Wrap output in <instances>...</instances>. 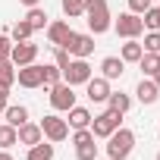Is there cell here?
Listing matches in <instances>:
<instances>
[{
    "mask_svg": "<svg viewBox=\"0 0 160 160\" xmlns=\"http://www.w3.org/2000/svg\"><path fill=\"white\" fill-rule=\"evenodd\" d=\"M85 22H88L91 35H104L113 28V16H110L107 0H85Z\"/></svg>",
    "mask_w": 160,
    "mask_h": 160,
    "instance_id": "6da1fadb",
    "label": "cell"
},
{
    "mask_svg": "<svg viewBox=\"0 0 160 160\" xmlns=\"http://www.w3.org/2000/svg\"><path fill=\"white\" fill-rule=\"evenodd\" d=\"M157 160H160V151H157Z\"/></svg>",
    "mask_w": 160,
    "mask_h": 160,
    "instance_id": "f35d334b",
    "label": "cell"
},
{
    "mask_svg": "<svg viewBox=\"0 0 160 160\" xmlns=\"http://www.w3.org/2000/svg\"><path fill=\"white\" fill-rule=\"evenodd\" d=\"M0 160H16V157H13L10 151H0Z\"/></svg>",
    "mask_w": 160,
    "mask_h": 160,
    "instance_id": "8d00e7d4",
    "label": "cell"
},
{
    "mask_svg": "<svg viewBox=\"0 0 160 160\" xmlns=\"http://www.w3.org/2000/svg\"><path fill=\"white\" fill-rule=\"evenodd\" d=\"M141 47H144L148 53H160V32H144Z\"/></svg>",
    "mask_w": 160,
    "mask_h": 160,
    "instance_id": "f1b7e54d",
    "label": "cell"
},
{
    "mask_svg": "<svg viewBox=\"0 0 160 160\" xmlns=\"http://www.w3.org/2000/svg\"><path fill=\"white\" fill-rule=\"evenodd\" d=\"M41 78H44V88H53L57 82H63V72H60V66L57 63H50V66H41Z\"/></svg>",
    "mask_w": 160,
    "mask_h": 160,
    "instance_id": "cb8c5ba5",
    "label": "cell"
},
{
    "mask_svg": "<svg viewBox=\"0 0 160 160\" xmlns=\"http://www.w3.org/2000/svg\"><path fill=\"white\" fill-rule=\"evenodd\" d=\"M25 160H53V144H47V141L32 144L28 154H25Z\"/></svg>",
    "mask_w": 160,
    "mask_h": 160,
    "instance_id": "7402d4cb",
    "label": "cell"
},
{
    "mask_svg": "<svg viewBox=\"0 0 160 160\" xmlns=\"http://www.w3.org/2000/svg\"><path fill=\"white\" fill-rule=\"evenodd\" d=\"M135 151V132L119 126L113 135H107V157L110 160H126L129 154Z\"/></svg>",
    "mask_w": 160,
    "mask_h": 160,
    "instance_id": "7a4b0ae2",
    "label": "cell"
},
{
    "mask_svg": "<svg viewBox=\"0 0 160 160\" xmlns=\"http://www.w3.org/2000/svg\"><path fill=\"white\" fill-rule=\"evenodd\" d=\"M141 53H144L141 41H138V38H126V44H122V50H119V60H122V63H138Z\"/></svg>",
    "mask_w": 160,
    "mask_h": 160,
    "instance_id": "e0dca14e",
    "label": "cell"
},
{
    "mask_svg": "<svg viewBox=\"0 0 160 160\" xmlns=\"http://www.w3.org/2000/svg\"><path fill=\"white\" fill-rule=\"evenodd\" d=\"M13 144H19V138H16V126L0 122V151H10Z\"/></svg>",
    "mask_w": 160,
    "mask_h": 160,
    "instance_id": "603a6c76",
    "label": "cell"
},
{
    "mask_svg": "<svg viewBox=\"0 0 160 160\" xmlns=\"http://www.w3.org/2000/svg\"><path fill=\"white\" fill-rule=\"evenodd\" d=\"M154 82H157V88H160V72H157V75H154Z\"/></svg>",
    "mask_w": 160,
    "mask_h": 160,
    "instance_id": "74e56055",
    "label": "cell"
},
{
    "mask_svg": "<svg viewBox=\"0 0 160 160\" xmlns=\"http://www.w3.org/2000/svg\"><path fill=\"white\" fill-rule=\"evenodd\" d=\"M60 7H63L66 19H75V16H85V0H60Z\"/></svg>",
    "mask_w": 160,
    "mask_h": 160,
    "instance_id": "4316f807",
    "label": "cell"
},
{
    "mask_svg": "<svg viewBox=\"0 0 160 160\" xmlns=\"http://www.w3.org/2000/svg\"><path fill=\"white\" fill-rule=\"evenodd\" d=\"M7 101H10V85H3V82H0V113L7 110Z\"/></svg>",
    "mask_w": 160,
    "mask_h": 160,
    "instance_id": "e575fe53",
    "label": "cell"
},
{
    "mask_svg": "<svg viewBox=\"0 0 160 160\" xmlns=\"http://www.w3.org/2000/svg\"><path fill=\"white\" fill-rule=\"evenodd\" d=\"M22 7H41V0H19Z\"/></svg>",
    "mask_w": 160,
    "mask_h": 160,
    "instance_id": "d590c367",
    "label": "cell"
},
{
    "mask_svg": "<svg viewBox=\"0 0 160 160\" xmlns=\"http://www.w3.org/2000/svg\"><path fill=\"white\" fill-rule=\"evenodd\" d=\"M91 75H94V72H91L88 60H72V63H69V66L63 69V82L75 88V85H85L88 78H91Z\"/></svg>",
    "mask_w": 160,
    "mask_h": 160,
    "instance_id": "ba28073f",
    "label": "cell"
},
{
    "mask_svg": "<svg viewBox=\"0 0 160 160\" xmlns=\"http://www.w3.org/2000/svg\"><path fill=\"white\" fill-rule=\"evenodd\" d=\"M16 82L22 85V88H41V82H44V78H41V66L38 63H28V66H16Z\"/></svg>",
    "mask_w": 160,
    "mask_h": 160,
    "instance_id": "8fae6325",
    "label": "cell"
},
{
    "mask_svg": "<svg viewBox=\"0 0 160 160\" xmlns=\"http://www.w3.org/2000/svg\"><path fill=\"white\" fill-rule=\"evenodd\" d=\"M141 22H144V28H148V32H160V7L144 10V13H141Z\"/></svg>",
    "mask_w": 160,
    "mask_h": 160,
    "instance_id": "83f0119b",
    "label": "cell"
},
{
    "mask_svg": "<svg viewBox=\"0 0 160 160\" xmlns=\"http://www.w3.org/2000/svg\"><path fill=\"white\" fill-rule=\"evenodd\" d=\"M53 63H57V66H60V72H63V69H66V66L72 63V57H69V50H63V47H57V53H53Z\"/></svg>",
    "mask_w": 160,
    "mask_h": 160,
    "instance_id": "1f68e13d",
    "label": "cell"
},
{
    "mask_svg": "<svg viewBox=\"0 0 160 160\" xmlns=\"http://www.w3.org/2000/svg\"><path fill=\"white\" fill-rule=\"evenodd\" d=\"M3 119L10 122V126H22V122H28V107H22V104H7V110H3Z\"/></svg>",
    "mask_w": 160,
    "mask_h": 160,
    "instance_id": "ac0fdd59",
    "label": "cell"
},
{
    "mask_svg": "<svg viewBox=\"0 0 160 160\" xmlns=\"http://www.w3.org/2000/svg\"><path fill=\"white\" fill-rule=\"evenodd\" d=\"M10 50H13V38L7 32H0V57H10Z\"/></svg>",
    "mask_w": 160,
    "mask_h": 160,
    "instance_id": "836d02e7",
    "label": "cell"
},
{
    "mask_svg": "<svg viewBox=\"0 0 160 160\" xmlns=\"http://www.w3.org/2000/svg\"><path fill=\"white\" fill-rule=\"evenodd\" d=\"M154 3H151V0H129V13H135V16H141L144 10H151Z\"/></svg>",
    "mask_w": 160,
    "mask_h": 160,
    "instance_id": "d6a6232c",
    "label": "cell"
},
{
    "mask_svg": "<svg viewBox=\"0 0 160 160\" xmlns=\"http://www.w3.org/2000/svg\"><path fill=\"white\" fill-rule=\"evenodd\" d=\"M135 98H138L141 104H154V101L160 98L157 82H154V78H144V75H141V82H138V88H135Z\"/></svg>",
    "mask_w": 160,
    "mask_h": 160,
    "instance_id": "9a60e30c",
    "label": "cell"
},
{
    "mask_svg": "<svg viewBox=\"0 0 160 160\" xmlns=\"http://www.w3.org/2000/svg\"><path fill=\"white\" fill-rule=\"evenodd\" d=\"M107 107L126 116V113H129V107H132V98H129V94H122V91H110V98H107Z\"/></svg>",
    "mask_w": 160,
    "mask_h": 160,
    "instance_id": "44dd1931",
    "label": "cell"
},
{
    "mask_svg": "<svg viewBox=\"0 0 160 160\" xmlns=\"http://www.w3.org/2000/svg\"><path fill=\"white\" fill-rule=\"evenodd\" d=\"M47 41L53 44V47H63V41L72 35V28H69V22L66 19H53V22H47Z\"/></svg>",
    "mask_w": 160,
    "mask_h": 160,
    "instance_id": "7c38bea8",
    "label": "cell"
},
{
    "mask_svg": "<svg viewBox=\"0 0 160 160\" xmlns=\"http://www.w3.org/2000/svg\"><path fill=\"white\" fill-rule=\"evenodd\" d=\"M0 82L3 85H16V66H13V60L10 57H0Z\"/></svg>",
    "mask_w": 160,
    "mask_h": 160,
    "instance_id": "d4e9b609",
    "label": "cell"
},
{
    "mask_svg": "<svg viewBox=\"0 0 160 160\" xmlns=\"http://www.w3.org/2000/svg\"><path fill=\"white\" fill-rule=\"evenodd\" d=\"M110 82L104 75H91L88 82H85V94H88V101L91 104H107V98H110Z\"/></svg>",
    "mask_w": 160,
    "mask_h": 160,
    "instance_id": "30bf717a",
    "label": "cell"
},
{
    "mask_svg": "<svg viewBox=\"0 0 160 160\" xmlns=\"http://www.w3.org/2000/svg\"><path fill=\"white\" fill-rule=\"evenodd\" d=\"M113 32L119 38H141L144 35V22H141V16L126 10V13H119V19H113Z\"/></svg>",
    "mask_w": 160,
    "mask_h": 160,
    "instance_id": "8992f818",
    "label": "cell"
},
{
    "mask_svg": "<svg viewBox=\"0 0 160 160\" xmlns=\"http://www.w3.org/2000/svg\"><path fill=\"white\" fill-rule=\"evenodd\" d=\"M63 50H69L72 60H88L94 53V35H82V32H72L66 41H63Z\"/></svg>",
    "mask_w": 160,
    "mask_h": 160,
    "instance_id": "3957f363",
    "label": "cell"
},
{
    "mask_svg": "<svg viewBox=\"0 0 160 160\" xmlns=\"http://www.w3.org/2000/svg\"><path fill=\"white\" fill-rule=\"evenodd\" d=\"M10 60H13V66H28V63H35V60H38V44H35V41H13Z\"/></svg>",
    "mask_w": 160,
    "mask_h": 160,
    "instance_id": "9c48e42d",
    "label": "cell"
},
{
    "mask_svg": "<svg viewBox=\"0 0 160 160\" xmlns=\"http://www.w3.org/2000/svg\"><path fill=\"white\" fill-rule=\"evenodd\" d=\"M138 69H141V75L144 78H154L157 72H160V53H141V60H138Z\"/></svg>",
    "mask_w": 160,
    "mask_h": 160,
    "instance_id": "d6986e66",
    "label": "cell"
},
{
    "mask_svg": "<svg viewBox=\"0 0 160 160\" xmlns=\"http://www.w3.org/2000/svg\"><path fill=\"white\" fill-rule=\"evenodd\" d=\"M16 138H19V144H28V148H32V144L44 141V132H41V126H38V122H32V119H28V122H22V126L16 129Z\"/></svg>",
    "mask_w": 160,
    "mask_h": 160,
    "instance_id": "4fadbf2b",
    "label": "cell"
},
{
    "mask_svg": "<svg viewBox=\"0 0 160 160\" xmlns=\"http://www.w3.org/2000/svg\"><path fill=\"white\" fill-rule=\"evenodd\" d=\"M88 141H94V132H91V129H72V144H75V148H82V144H88Z\"/></svg>",
    "mask_w": 160,
    "mask_h": 160,
    "instance_id": "4dcf8cb0",
    "label": "cell"
},
{
    "mask_svg": "<svg viewBox=\"0 0 160 160\" xmlns=\"http://www.w3.org/2000/svg\"><path fill=\"white\" fill-rule=\"evenodd\" d=\"M75 160H98V144L88 141V144H82V148H75Z\"/></svg>",
    "mask_w": 160,
    "mask_h": 160,
    "instance_id": "f546056e",
    "label": "cell"
},
{
    "mask_svg": "<svg viewBox=\"0 0 160 160\" xmlns=\"http://www.w3.org/2000/svg\"><path fill=\"white\" fill-rule=\"evenodd\" d=\"M50 91V107L57 110V113H66V110H72L75 107V88L72 85H66V82H57L53 88H47Z\"/></svg>",
    "mask_w": 160,
    "mask_h": 160,
    "instance_id": "52a82bcc",
    "label": "cell"
},
{
    "mask_svg": "<svg viewBox=\"0 0 160 160\" xmlns=\"http://www.w3.org/2000/svg\"><path fill=\"white\" fill-rule=\"evenodd\" d=\"M66 113H69V116H66V126H69V129H91V119H94V116H91L88 107H78V104H75V107L66 110Z\"/></svg>",
    "mask_w": 160,
    "mask_h": 160,
    "instance_id": "5bb4252c",
    "label": "cell"
},
{
    "mask_svg": "<svg viewBox=\"0 0 160 160\" xmlns=\"http://www.w3.org/2000/svg\"><path fill=\"white\" fill-rule=\"evenodd\" d=\"M122 72H126V63H122L119 57H104V60H101V75L107 78V82L122 78Z\"/></svg>",
    "mask_w": 160,
    "mask_h": 160,
    "instance_id": "2e32d148",
    "label": "cell"
},
{
    "mask_svg": "<svg viewBox=\"0 0 160 160\" xmlns=\"http://www.w3.org/2000/svg\"><path fill=\"white\" fill-rule=\"evenodd\" d=\"M38 126H41V132H44V138H47L50 144H60V141L69 138V126H66V119L57 116V113H47Z\"/></svg>",
    "mask_w": 160,
    "mask_h": 160,
    "instance_id": "5b68a950",
    "label": "cell"
},
{
    "mask_svg": "<svg viewBox=\"0 0 160 160\" xmlns=\"http://www.w3.org/2000/svg\"><path fill=\"white\" fill-rule=\"evenodd\" d=\"M32 35H35V28H32L25 19H19V22L10 28V38H13V41H32Z\"/></svg>",
    "mask_w": 160,
    "mask_h": 160,
    "instance_id": "484cf974",
    "label": "cell"
},
{
    "mask_svg": "<svg viewBox=\"0 0 160 160\" xmlns=\"http://www.w3.org/2000/svg\"><path fill=\"white\" fill-rule=\"evenodd\" d=\"M119 126H122V113H116V110H110V107L91 119V132H94V138H107V135H113Z\"/></svg>",
    "mask_w": 160,
    "mask_h": 160,
    "instance_id": "277c9868",
    "label": "cell"
},
{
    "mask_svg": "<svg viewBox=\"0 0 160 160\" xmlns=\"http://www.w3.org/2000/svg\"><path fill=\"white\" fill-rule=\"evenodd\" d=\"M25 22H28L35 32H41V28H47L50 16H47V10H44V7H28V13H25Z\"/></svg>",
    "mask_w": 160,
    "mask_h": 160,
    "instance_id": "ffe728a7",
    "label": "cell"
}]
</instances>
